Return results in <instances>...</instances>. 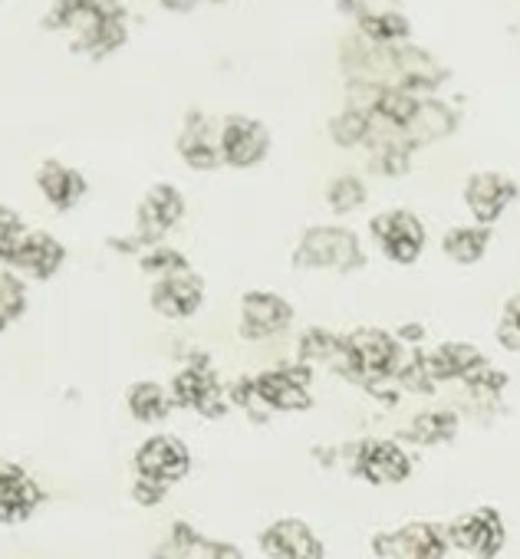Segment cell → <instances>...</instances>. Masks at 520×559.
I'll return each instance as SVG.
<instances>
[{"instance_id":"7","label":"cell","mask_w":520,"mask_h":559,"mask_svg":"<svg viewBox=\"0 0 520 559\" xmlns=\"http://www.w3.org/2000/svg\"><path fill=\"white\" fill-rule=\"evenodd\" d=\"M268 129L253 122V119H244V116H231L224 119V129H221V139H217V148H221V158L234 168H250L257 165L260 158L268 155Z\"/></svg>"},{"instance_id":"14","label":"cell","mask_w":520,"mask_h":559,"mask_svg":"<svg viewBox=\"0 0 520 559\" xmlns=\"http://www.w3.org/2000/svg\"><path fill=\"white\" fill-rule=\"evenodd\" d=\"M63 260H67V247H63L54 234L31 230V234L21 240V247L14 250L11 266L31 273V276H37V280H50V276L60 270Z\"/></svg>"},{"instance_id":"27","label":"cell","mask_w":520,"mask_h":559,"mask_svg":"<svg viewBox=\"0 0 520 559\" xmlns=\"http://www.w3.org/2000/svg\"><path fill=\"white\" fill-rule=\"evenodd\" d=\"M363 201H366L363 181H356V178H340V181L330 185V207H333V211L346 214V211L359 207Z\"/></svg>"},{"instance_id":"2","label":"cell","mask_w":520,"mask_h":559,"mask_svg":"<svg viewBox=\"0 0 520 559\" xmlns=\"http://www.w3.org/2000/svg\"><path fill=\"white\" fill-rule=\"evenodd\" d=\"M188 467H191V454H188L185 441H178L175 435H152L135 451V471H139V477L155 480L162 487L181 480L188 474Z\"/></svg>"},{"instance_id":"12","label":"cell","mask_w":520,"mask_h":559,"mask_svg":"<svg viewBox=\"0 0 520 559\" xmlns=\"http://www.w3.org/2000/svg\"><path fill=\"white\" fill-rule=\"evenodd\" d=\"M513 198H517L513 181H507L504 175H494V171L474 175L464 188V201L481 224H494Z\"/></svg>"},{"instance_id":"25","label":"cell","mask_w":520,"mask_h":559,"mask_svg":"<svg viewBox=\"0 0 520 559\" xmlns=\"http://www.w3.org/2000/svg\"><path fill=\"white\" fill-rule=\"evenodd\" d=\"M27 224L21 221L17 211H11L8 204H0V260H8L14 257V250L21 247V240L27 237Z\"/></svg>"},{"instance_id":"26","label":"cell","mask_w":520,"mask_h":559,"mask_svg":"<svg viewBox=\"0 0 520 559\" xmlns=\"http://www.w3.org/2000/svg\"><path fill=\"white\" fill-rule=\"evenodd\" d=\"M142 270L145 273H158V280H162V276H172V273L188 270V260L178 250H172V247H155V250H149L142 257Z\"/></svg>"},{"instance_id":"18","label":"cell","mask_w":520,"mask_h":559,"mask_svg":"<svg viewBox=\"0 0 520 559\" xmlns=\"http://www.w3.org/2000/svg\"><path fill=\"white\" fill-rule=\"evenodd\" d=\"M172 402L181 408L214 415L211 402H217V379L208 369H185L172 382Z\"/></svg>"},{"instance_id":"3","label":"cell","mask_w":520,"mask_h":559,"mask_svg":"<svg viewBox=\"0 0 520 559\" xmlns=\"http://www.w3.org/2000/svg\"><path fill=\"white\" fill-rule=\"evenodd\" d=\"M373 234L382 253L395 263H415L425 250V227L409 211H386L373 221Z\"/></svg>"},{"instance_id":"16","label":"cell","mask_w":520,"mask_h":559,"mask_svg":"<svg viewBox=\"0 0 520 559\" xmlns=\"http://www.w3.org/2000/svg\"><path fill=\"white\" fill-rule=\"evenodd\" d=\"M37 188H40V194H44L57 211H70V207H76L80 198L86 194V178H83L76 168H70V165H63V162H57V158H47V162L37 168Z\"/></svg>"},{"instance_id":"28","label":"cell","mask_w":520,"mask_h":559,"mask_svg":"<svg viewBox=\"0 0 520 559\" xmlns=\"http://www.w3.org/2000/svg\"><path fill=\"white\" fill-rule=\"evenodd\" d=\"M304 349H300V356L304 359H327V356H333L336 349H343L327 330H310L307 336H304V343H300Z\"/></svg>"},{"instance_id":"30","label":"cell","mask_w":520,"mask_h":559,"mask_svg":"<svg viewBox=\"0 0 520 559\" xmlns=\"http://www.w3.org/2000/svg\"><path fill=\"white\" fill-rule=\"evenodd\" d=\"M201 549L208 552V559H244L240 549L231 543H201Z\"/></svg>"},{"instance_id":"22","label":"cell","mask_w":520,"mask_h":559,"mask_svg":"<svg viewBox=\"0 0 520 559\" xmlns=\"http://www.w3.org/2000/svg\"><path fill=\"white\" fill-rule=\"evenodd\" d=\"M487 240H491L487 227H454V230L445 234L441 250H445L454 263H464V266H468V263H477V260L484 257Z\"/></svg>"},{"instance_id":"17","label":"cell","mask_w":520,"mask_h":559,"mask_svg":"<svg viewBox=\"0 0 520 559\" xmlns=\"http://www.w3.org/2000/svg\"><path fill=\"white\" fill-rule=\"evenodd\" d=\"M445 546L448 539L435 523H405L399 533L389 536L392 559H441Z\"/></svg>"},{"instance_id":"10","label":"cell","mask_w":520,"mask_h":559,"mask_svg":"<svg viewBox=\"0 0 520 559\" xmlns=\"http://www.w3.org/2000/svg\"><path fill=\"white\" fill-rule=\"evenodd\" d=\"M185 214V198L178 194V188L172 185H155L142 204H139V240L142 243H155L162 240L165 230H172Z\"/></svg>"},{"instance_id":"6","label":"cell","mask_w":520,"mask_h":559,"mask_svg":"<svg viewBox=\"0 0 520 559\" xmlns=\"http://www.w3.org/2000/svg\"><path fill=\"white\" fill-rule=\"evenodd\" d=\"M204 304V280L194 276L191 270L162 276L152 287V310L162 313L165 320H188L201 310Z\"/></svg>"},{"instance_id":"11","label":"cell","mask_w":520,"mask_h":559,"mask_svg":"<svg viewBox=\"0 0 520 559\" xmlns=\"http://www.w3.org/2000/svg\"><path fill=\"white\" fill-rule=\"evenodd\" d=\"M268 556L274 559H323V543L314 536V530L304 520H277L260 536Z\"/></svg>"},{"instance_id":"15","label":"cell","mask_w":520,"mask_h":559,"mask_svg":"<svg viewBox=\"0 0 520 559\" xmlns=\"http://www.w3.org/2000/svg\"><path fill=\"white\" fill-rule=\"evenodd\" d=\"M356 471L369 480V484H402L412 474V461L409 454L392 444V441H369L359 451Z\"/></svg>"},{"instance_id":"23","label":"cell","mask_w":520,"mask_h":559,"mask_svg":"<svg viewBox=\"0 0 520 559\" xmlns=\"http://www.w3.org/2000/svg\"><path fill=\"white\" fill-rule=\"evenodd\" d=\"M454 435V415L451 412H425L415 418V428H409V438L418 444H438Z\"/></svg>"},{"instance_id":"5","label":"cell","mask_w":520,"mask_h":559,"mask_svg":"<svg viewBox=\"0 0 520 559\" xmlns=\"http://www.w3.org/2000/svg\"><path fill=\"white\" fill-rule=\"evenodd\" d=\"M448 539L464 552H474L481 559H494L504 546V523H500L497 510L481 507L474 513L458 516L448 530Z\"/></svg>"},{"instance_id":"8","label":"cell","mask_w":520,"mask_h":559,"mask_svg":"<svg viewBox=\"0 0 520 559\" xmlns=\"http://www.w3.org/2000/svg\"><path fill=\"white\" fill-rule=\"evenodd\" d=\"M310 372L307 369H271L260 372L250 389L257 392V399L277 408V412H304L310 408Z\"/></svg>"},{"instance_id":"9","label":"cell","mask_w":520,"mask_h":559,"mask_svg":"<svg viewBox=\"0 0 520 559\" xmlns=\"http://www.w3.org/2000/svg\"><path fill=\"white\" fill-rule=\"evenodd\" d=\"M343 356L363 376H389L399 362V346L382 330H359L343 343Z\"/></svg>"},{"instance_id":"20","label":"cell","mask_w":520,"mask_h":559,"mask_svg":"<svg viewBox=\"0 0 520 559\" xmlns=\"http://www.w3.org/2000/svg\"><path fill=\"white\" fill-rule=\"evenodd\" d=\"M178 152L181 158L191 165V168H214L217 158H221V148L211 142V132H208V122L191 116L181 139H178Z\"/></svg>"},{"instance_id":"4","label":"cell","mask_w":520,"mask_h":559,"mask_svg":"<svg viewBox=\"0 0 520 559\" xmlns=\"http://www.w3.org/2000/svg\"><path fill=\"white\" fill-rule=\"evenodd\" d=\"M294 320V307L268 290H250L240 300V333L247 340H268L277 336L291 326Z\"/></svg>"},{"instance_id":"21","label":"cell","mask_w":520,"mask_h":559,"mask_svg":"<svg viewBox=\"0 0 520 559\" xmlns=\"http://www.w3.org/2000/svg\"><path fill=\"white\" fill-rule=\"evenodd\" d=\"M126 405H129V415H132L135 421H145V425L162 421V418L172 412L168 392H165L162 385H155V382H135V385L126 392Z\"/></svg>"},{"instance_id":"19","label":"cell","mask_w":520,"mask_h":559,"mask_svg":"<svg viewBox=\"0 0 520 559\" xmlns=\"http://www.w3.org/2000/svg\"><path fill=\"white\" fill-rule=\"evenodd\" d=\"M477 366H484L481 353L468 343H448L441 346L438 353H432L425 359V369H428V379L438 382V379H458V376H471Z\"/></svg>"},{"instance_id":"24","label":"cell","mask_w":520,"mask_h":559,"mask_svg":"<svg viewBox=\"0 0 520 559\" xmlns=\"http://www.w3.org/2000/svg\"><path fill=\"white\" fill-rule=\"evenodd\" d=\"M27 300H24V287L17 284L14 273H0V330L11 326L21 313H24Z\"/></svg>"},{"instance_id":"1","label":"cell","mask_w":520,"mask_h":559,"mask_svg":"<svg viewBox=\"0 0 520 559\" xmlns=\"http://www.w3.org/2000/svg\"><path fill=\"white\" fill-rule=\"evenodd\" d=\"M294 263L307 270H356L363 266V250L356 234L343 227H314L304 234Z\"/></svg>"},{"instance_id":"13","label":"cell","mask_w":520,"mask_h":559,"mask_svg":"<svg viewBox=\"0 0 520 559\" xmlns=\"http://www.w3.org/2000/svg\"><path fill=\"white\" fill-rule=\"evenodd\" d=\"M40 500L44 493L31 474L21 467H0V523H24Z\"/></svg>"},{"instance_id":"29","label":"cell","mask_w":520,"mask_h":559,"mask_svg":"<svg viewBox=\"0 0 520 559\" xmlns=\"http://www.w3.org/2000/svg\"><path fill=\"white\" fill-rule=\"evenodd\" d=\"M132 497H135V503H142V507H155V503L165 497V487H162V484H155V480L139 477V480H135V487H132Z\"/></svg>"}]
</instances>
